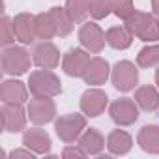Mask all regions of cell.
Instances as JSON below:
<instances>
[{
  "label": "cell",
  "mask_w": 159,
  "mask_h": 159,
  "mask_svg": "<svg viewBox=\"0 0 159 159\" xmlns=\"http://www.w3.org/2000/svg\"><path fill=\"white\" fill-rule=\"evenodd\" d=\"M125 26L131 30L135 38H139L144 43H155L159 39V23L157 15L153 13L135 10V13L125 21Z\"/></svg>",
  "instance_id": "6da1fadb"
},
{
  "label": "cell",
  "mask_w": 159,
  "mask_h": 159,
  "mask_svg": "<svg viewBox=\"0 0 159 159\" xmlns=\"http://www.w3.org/2000/svg\"><path fill=\"white\" fill-rule=\"evenodd\" d=\"M28 90L32 96L56 98L62 94V81L52 69H36L28 77Z\"/></svg>",
  "instance_id": "7a4b0ae2"
},
{
  "label": "cell",
  "mask_w": 159,
  "mask_h": 159,
  "mask_svg": "<svg viewBox=\"0 0 159 159\" xmlns=\"http://www.w3.org/2000/svg\"><path fill=\"white\" fill-rule=\"evenodd\" d=\"M2 71L4 75H11V77H21L25 73H28L30 66L34 64V58L30 56V52L25 47H17V45H10L4 47L2 51Z\"/></svg>",
  "instance_id": "3957f363"
},
{
  "label": "cell",
  "mask_w": 159,
  "mask_h": 159,
  "mask_svg": "<svg viewBox=\"0 0 159 159\" xmlns=\"http://www.w3.org/2000/svg\"><path fill=\"white\" fill-rule=\"evenodd\" d=\"M86 114H79V112H69L54 120V131L58 139L64 144H73L79 140L86 129Z\"/></svg>",
  "instance_id": "277c9868"
},
{
  "label": "cell",
  "mask_w": 159,
  "mask_h": 159,
  "mask_svg": "<svg viewBox=\"0 0 159 159\" xmlns=\"http://www.w3.org/2000/svg\"><path fill=\"white\" fill-rule=\"evenodd\" d=\"M111 81L112 86L118 92H131L139 84V66H135L131 60H120L111 69Z\"/></svg>",
  "instance_id": "5b68a950"
},
{
  "label": "cell",
  "mask_w": 159,
  "mask_h": 159,
  "mask_svg": "<svg viewBox=\"0 0 159 159\" xmlns=\"http://www.w3.org/2000/svg\"><path fill=\"white\" fill-rule=\"evenodd\" d=\"M26 112L34 125H45L56 118V103L52 101V98L34 96L26 103Z\"/></svg>",
  "instance_id": "8992f818"
},
{
  "label": "cell",
  "mask_w": 159,
  "mask_h": 159,
  "mask_svg": "<svg viewBox=\"0 0 159 159\" xmlns=\"http://www.w3.org/2000/svg\"><path fill=\"white\" fill-rule=\"evenodd\" d=\"M79 41L81 45L92 52V54H99L105 49L107 43V32L94 21H84L79 28Z\"/></svg>",
  "instance_id": "52a82bcc"
},
{
  "label": "cell",
  "mask_w": 159,
  "mask_h": 159,
  "mask_svg": "<svg viewBox=\"0 0 159 159\" xmlns=\"http://www.w3.org/2000/svg\"><path fill=\"white\" fill-rule=\"evenodd\" d=\"M109 114L118 127H129L139 120V105L135 99L120 98L109 105Z\"/></svg>",
  "instance_id": "ba28073f"
},
{
  "label": "cell",
  "mask_w": 159,
  "mask_h": 159,
  "mask_svg": "<svg viewBox=\"0 0 159 159\" xmlns=\"http://www.w3.org/2000/svg\"><path fill=\"white\" fill-rule=\"evenodd\" d=\"M90 60H92V56L84 47H75V49H69L62 56V69L67 77L83 79Z\"/></svg>",
  "instance_id": "9c48e42d"
},
{
  "label": "cell",
  "mask_w": 159,
  "mask_h": 159,
  "mask_svg": "<svg viewBox=\"0 0 159 159\" xmlns=\"http://www.w3.org/2000/svg\"><path fill=\"white\" fill-rule=\"evenodd\" d=\"M0 116H2V127L8 133H21L26 129V122L28 112L25 111L23 105H15V103H2L0 109Z\"/></svg>",
  "instance_id": "30bf717a"
},
{
  "label": "cell",
  "mask_w": 159,
  "mask_h": 159,
  "mask_svg": "<svg viewBox=\"0 0 159 159\" xmlns=\"http://www.w3.org/2000/svg\"><path fill=\"white\" fill-rule=\"evenodd\" d=\"M107 107H109V96L98 86L88 88L81 96V112L86 114L88 118H98L99 114L105 112Z\"/></svg>",
  "instance_id": "8fae6325"
},
{
  "label": "cell",
  "mask_w": 159,
  "mask_h": 159,
  "mask_svg": "<svg viewBox=\"0 0 159 159\" xmlns=\"http://www.w3.org/2000/svg\"><path fill=\"white\" fill-rule=\"evenodd\" d=\"M28 84H25L19 79H6L0 84V99L2 103H15L25 105L28 103Z\"/></svg>",
  "instance_id": "7c38bea8"
},
{
  "label": "cell",
  "mask_w": 159,
  "mask_h": 159,
  "mask_svg": "<svg viewBox=\"0 0 159 159\" xmlns=\"http://www.w3.org/2000/svg\"><path fill=\"white\" fill-rule=\"evenodd\" d=\"M34 64L41 69H54L60 64V51L52 41H41L32 51Z\"/></svg>",
  "instance_id": "4fadbf2b"
},
{
  "label": "cell",
  "mask_w": 159,
  "mask_h": 159,
  "mask_svg": "<svg viewBox=\"0 0 159 159\" xmlns=\"http://www.w3.org/2000/svg\"><path fill=\"white\" fill-rule=\"evenodd\" d=\"M23 146L30 148L38 155H49L51 146H52V140H51V135L38 125V127H32V129H25L23 131Z\"/></svg>",
  "instance_id": "5bb4252c"
},
{
  "label": "cell",
  "mask_w": 159,
  "mask_h": 159,
  "mask_svg": "<svg viewBox=\"0 0 159 159\" xmlns=\"http://www.w3.org/2000/svg\"><path fill=\"white\" fill-rule=\"evenodd\" d=\"M13 28H15V36L17 41H21L23 45H30L38 39V32H36V15L32 13H17L13 17Z\"/></svg>",
  "instance_id": "9a60e30c"
},
{
  "label": "cell",
  "mask_w": 159,
  "mask_h": 159,
  "mask_svg": "<svg viewBox=\"0 0 159 159\" xmlns=\"http://www.w3.org/2000/svg\"><path fill=\"white\" fill-rule=\"evenodd\" d=\"M111 77V66L105 58L101 56H94L86 67V73L83 77V81L88 84V86H101L109 81Z\"/></svg>",
  "instance_id": "2e32d148"
},
{
  "label": "cell",
  "mask_w": 159,
  "mask_h": 159,
  "mask_svg": "<svg viewBox=\"0 0 159 159\" xmlns=\"http://www.w3.org/2000/svg\"><path fill=\"white\" fill-rule=\"evenodd\" d=\"M77 144L81 146L88 155H99V153L105 150L107 140H105V137H103V133H101L99 129H96V127H86L84 133L79 137Z\"/></svg>",
  "instance_id": "e0dca14e"
},
{
  "label": "cell",
  "mask_w": 159,
  "mask_h": 159,
  "mask_svg": "<svg viewBox=\"0 0 159 159\" xmlns=\"http://www.w3.org/2000/svg\"><path fill=\"white\" fill-rule=\"evenodd\" d=\"M133 148V137L125 129H112L107 135V150L112 155H127Z\"/></svg>",
  "instance_id": "ac0fdd59"
},
{
  "label": "cell",
  "mask_w": 159,
  "mask_h": 159,
  "mask_svg": "<svg viewBox=\"0 0 159 159\" xmlns=\"http://www.w3.org/2000/svg\"><path fill=\"white\" fill-rule=\"evenodd\" d=\"M139 105L140 111L144 112H153L159 109V88L152 86V84H142L135 90V98H133Z\"/></svg>",
  "instance_id": "d6986e66"
},
{
  "label": "cell",
  "mask_w": 159,
  "mask_h": 159,
  "mask_svg": "<svg viewBox=\"0 0 159 159\" xmlns=\"http://www.w3.org/2000/svg\"><path fill=\"white\" fill-rule=\"evenodd\" d=\"M137 144L140 146L142 152L157 155L159 153V125H153V124L142 125V129L137 135Z\"/></svg>",
  "instance_id": "ffe728a7"
},
{
  "label": "cell",
  "mask_w": 159,
  "mask_h": 159,
  "mask_svg": "<svg viewBox=\"0 0 159 159\" xmlns=\"http://www.w3.org/2000/svg\"><path fill=\"white\" fill-rule=\"evenodd\" d=\"M49 15L54 23V28H56V36L58 38H66L73 32V26H75V21L71 19V15L67 13L66 6L60 8V6H52L49 10Z\"/></svg>",
  "instance_id": "44dd1931"
},
{
  "label": "cell",
  "mask_w": 159,
  "mask_h": 159,
  "mask_svg": "<svg viewBox=\"0 0 159 159\" xmlns=\"http://www.w3.org/2000/svg\"><path fill=\"white\" fill-rule=\"evenodd\" d=\"M133 34H131V30L125 26V25H118V26H111L109 30H107V43L112 47V49H116V51H125V49H129L131 47V43H133Z\"/></svg>",
  "instance_id": "7402d4cb"
},
{
  "label": "cell",
  "mask_w": 159,
  "mask_h": 159,
  "mask_svg": "<svg viewBox=\"0 0 159 159\" xmlns=\"http://www.w3.org/2000/svg\"><path fill=\"white\" fill-rule=\"evenodd\" d=\"M36 32H38V39H43V41H51L52 38H56V28L49 11L36 15Z\"/></svg>",
  "instance_id": "603a6c76"
},
{
  "label": "cell",
  "mask_w": 159,
  "mask_h": 159,
  "mask_svg": "<svg viewBox=\"0 0 159 159\" xmlns=\"http://www.w3.org/2000/svg\"><path fill=\"white\" fill-rule=\"evenodd\" d=\"M137 66L144 69L159 66V43H150L142 47L137 54Z\"/></svg>",
  "instance_id": "cb8c5ba5"
},
{
  "label": "cell",
  "mask_w": 159,
  "mask_h": 159,
  "mask_svg": "<svg viewBox=\"0 0 159 159\" xmlns=\"http://www.w3.org/2000/svg\"><path fill=\"white\" fill-rule=\"evenodd\" d=\"M66 10L75 23H84L90 15V0H66Z\"/></svg>",
  "instance_id": "d4e9b609"
},
{
  "label": "cell",
  "mask_w": 159,
  "mask_h": 159,
  "mask_svg": "<svg viewBox=\"0 0 159 159\" xmlns=\"http://www.w3.org/2000/svg\"><path fill=\"white\" fill-rule=\"evenodd\" d=\"M114 0H90V17L94 21H101L112 13Z\"/></svg>",
  "instance_id": "484cf974"
},
{
  "label": "cell",
  "mask_w": 159,
  "mask_h": 159,
  "mask_svg": "<svg viewBox=\"0 0 159 159\" xmlns=\"http://www.w3.org/2000/svg\"><path fill=\"white\" fill-rule=\"evenodd\" d=\"M15 41H17V36H15V28H13V19L4 15L2 17V38H0V45L10 47Z\"/></svg>",
  "instance_id": "4316f807"
},
{
  "label": "cell",
  "mask_w": 159,
  "mask_h": 159,
  "mask_svg": "<svg viewBox=\"0 0 159 159\" xmlns=\"http://www.w3.org/2000/svg\"><path fill=\"white\" fill-rule=\"evenodd\" d=\"M112 13H114L118 19L127 21V19L135 13V2H133V0H114Z\"/></svg>",
  "instance_id": "83f0119b"
},
{
  "label": "cell",
  "mask_w": 159,
  "mask_h": 159,
  "mask_svg": "<svg viewBox=\"0 0 159 159\" xmlns=\"http://www.w3.org/2000/svg\"><path fill=\"white\" fill-rule=\"evenodd\" d=\"M88 153L79 146V144H66V148L62 150V157H66V159H84Z\"/></svg>",
  "instance_id": "f1b7e54d"
},
{
  "label": "cell",
  "mask_w": 159,
  "mask_h": 159,
  "mask_svg": "<svg viewBox=\"0 0 159 159\" xmlns=\"http://www.w3.org/2000/svg\"><path fill=\"white\" fill-rule=\"evenodd\" d=\"M38 153L36 152H32L30 148H17V150H13V152H10V155L8 157H11V159H15V157H26V159H34Z\"/></svg>",
  "instance_id": "f546056e"
},
{
  "label": "cell",
  "mask_w": 159,
  "mask_h": 159,
  "mask_svg": "<svg viewBox=\"0 0 159 159\" xmlns=\"http://www.w3.org/2000/svg\"><path fill=\"white\" fill-rule=\"evenodd\" d=\"M152 13L159 15V0H152Z\"/></svg>",
  "instance_id": "4dcf8cb0"
},
{
  "label": "cell",
  "mask_w": 159,
  "mask_h": 159,
  "mask_svg": "<svg viewBox=\"0 0 159 159\" xmlns=\"http://www.w3.org/2000/svg\"><path fill=\"white\" fill-rule=\"evenodd\" d=\"M155 86L159 88V69H155Z\"/></svg>",
  "instance_id": "1f68e13d"
},
{
  "label": "cell",
  "mask_w": 159,
  "mask_h": 159,
  "mask_svg": "<svg viewBox=\"0 0 159 159\" xmlns=\"http://www.w3.org/2000/svg\"><path fill=\"white\" fill-rule=\"evenodd\" d=\"M157 23H159V15H157Z\"/></svg>",
  "instance_id": "d6a6232c"
}]
</instances>
